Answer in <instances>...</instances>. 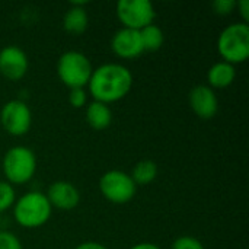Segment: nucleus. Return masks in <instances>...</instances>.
<instances>
[{
  "mask_svg": "<svg viewBox=\"0 0 249 249\" xmlns=\"http://www.w3.org/2000/svg\"><path fill=\"white\" fill-rule=\"evenodd\" d=\"M133 86L131 71L120 63H105L93 69L88 88L93 101L111 104L127 96Z\"/></svg>",
  "mask_w": 249,
  "mask_h": 249,
  "instance_id": "f257e3e1",
  "label": "nucleus"
},
{
  "mask_svg": "<svg viewBox=\"0 0 249 249\" xmlns=\"http://www.w3.org/2000/svg\"><path fill=\"white\" fill-rule=\"evenodd\" d=\"M53 207L44 193L28 191L13 204L16 222L26 229H35L45 225L51 217Z\"/></svg>",
  "mask_w": 249,
  "mask_h": 249,
  "instance_id": "f03ea898",
  "label": "nucleus"
},
{
  "mask_svg": "<svg viewBox=\"0 0 249 249\" xmlns=\"http://www.w3.org/2000/svg\"><path fill=\"white\" fill-rule=\"evenodd\" d=\"M219 54L223 61L231 64L244 63L249 57V25L245 22H236L228 25L217 39Z\"/></svg>",
  "mask_w": 249,
  "mask_h": 249,
  "instance_id": "7ed1b4c3",
  "label": "nucleus"
},
{
  "mask_svg": "<svg viewBox=\"0 0 249 249\" xmlns=\"http://www.w3.org/2000/svg\"><path fill=\"white\" fill-rule=\"evenodd\" d=\"M93 67L90 60L80 51L69 50L63 53L57 61V74L70 89L85 88L89 83Z\"/></svg>",
  "mask_w": 249,
  "mask_h": 249,
  "instance_id": "20e7f679",
  "label": "nucleus"
},
{
  "mask_svg": "<svg viewBox=\"0 0 249 249\" xmlns=\"http://www.w3.org/2000/svg\"><path fill=\"white\" fill-rule=\"evenodd\" d=\"M36 171V156L26 146L10 147L3 158V172L9 184H26Z\"/></svg>",
  "mask_w": 249,
  "mask_h": 249,
  "instance_id": "39448f33",
  "label": "nucleus"
},
{
  "mask_svg": "<svg viewBox=\"0 0 249 249\" xmlns=\"http://www.w3.org/2000/svg\"><path fill=\"white\" fill-rule=\"evenodd\" d=\"M99 190L108 201L115 204H124L136 196L137 185L124 171L112 169L101 177Z\"/></svg>",
  "mask_w": 249,
  "mask_h": 249,
  "instance_id": "423d86ee",
  "label": "nucleus"
},
{
  "mask_svg": "<svg viewBox=\"0 0 249 249\" xmlns=\"http://www.w3.org/2000/svg\"><path fill=\"white\" fill-rule=\"evenodd\" d=\"M115 12L120 22L124 25L123 28L136 31L153 23L156 16V10L150 0H120L115 6Z\"/></svg>",
  "mask_w": 249,
  "mask_h": 249,
  "instance_id": "0eeeda50",
  "label": "nucleus"
},
{
  "mask_svg": "<svg viewBox=\"0 0 249 249\" xmlns=\"http://www.w3.org/2000/svg\"><path fill=\"white\" fill-rule=\"evenodd\" d=\"M0 124L12 136H23L32 124V112L20 99H12L0 109Z\"/></svg>",
  "mask_w": 249,
  "mask_h": 249,
  "instance_id": "6e6552de",
  "label": "nucleus"
},
{
  "mask_svg": "<svg viewBox=\"0 0 249 249\" xmlns=\"http://www.w3.org/2000/svg\"><path fill=\"white\" fill-rule=\"evenodd\" d=\"M29 67L26 53L18 45H7L0 50V73L9 80L22 79Z\"/></svg>",
  "mask_w": 249,
  "mask_h": 249,
  "instance_id": "1a4fd4ad",
  "label": "nucleus"
},
{
  "mask_svg": "<svg viewBox=\"0 0 249 249\" xmlns=\"http://www.w3.org/2000/svg\"><path fill=\"white\" fill-rule=\"evenodd\" d=\"M111 47L112 51L121 58H134L144 51L140 38V31L130 28L118 29L111 39Z\"/></svg>",
  "mask_w": 249,
  "mask_h": 249,
  "instance_id": "9d476101",
  "label": "nucleus"
},
{
  "mask_svg": "<svg viewBox=\"0 0 249 249\" xmlns=\"http://www.w3.org/2000/svg\"><path fill=\"white\" fill-rule=\"evenodd\" d=\"M190 105L193 111L203 120L213 118L219 109V101L214 90L207 85H197L190 92Z\"/></svg>",
  "mask_w": 249,
  "mask_h": 249,
  "instance_id": "9b49d317",
  "label": "nucleus"
},
{
  "mask_svg": "<svg viewBox=\"0 0 249 249\" xmlns=\"http://www.w3.org/2000/svg\"><path fill=\"white\" fill-rule=\"evenodd\" d=\"M47 198L51 207H57L60 210H71L80 201L79 190L67 181H55L47 190Z\"/></svg>",
  "mask_w": 249,
  "mask_h": 249,
  "instance_id": "f8f14e48",
  "label": "nucleus"
},
{
  "mask_svg": "<svg viewBox=\"0 0 249 249\" xmlns=\"http://www.w3.org/2000/svg\"><path fill=\"white\" fill-rule=\"evenodd\" d=\"M86 1H71V6L67 9L63 18V26L67 32L79 35L86 31L88 28V13L85 10Z\"/></svg>",
  "mask_w": 249,
  "mask_h": 249,
  "instance_id": "ddd939ff",
  "label": "nucleus"
},
{
  "mask_svg": "<svg viewBox=\"0 0 249 249\" xmlns=\"http://www.w3.org/2000/svg\"><path fill=\"white\" fill-rule=\"evenodd\" d=\"M236 77V70L235 66L228 63V61H217L214 63L207 73V80L210 83V88H228L233 83Z\"/></svg>",
  "mask_w": 249,
  "mask_h": 249,
  "instance_id": "4468645a",
  "label": "nucleus"
},
{
  "mask_svg": "<svg viewBox=\"0 0 249 249\" xmlns=\"http://www.w3.org/2000/svg\"><path fill=\"white\" fill-rule=\"evenodd\" d=\"M86 121L92 128L104 130L112 121V111L107 104L93 101L86 108Z\"/></svg>",
  "mask_w": 249,
  "mask_h": 249,
  "instance_id": "2eb2a0df",
  "label": "nucleus"
},
{
  "mask_svg": "<svg viewBox=\"0 0 249 249\" xmlns=\"http://www.w3.org/2000/svg\"><path fill=\"white\" fill-rule=\"evenodd\" d=\"M158 175V166L153 160L144 159L134 165L131 171V179L136 185H147L150 184Z\"/></svg>",
  "mask_w": 249,
  "mask_h": 249,
  "instance_id": "dca6fc26",
  "label": "nucleus"
},
{
  "mask_svg": "<svg viewBox=\"0 0 249 249\" xmlns=\"http://www.w3.org/2000/svg\"><path fill=\"white\" fill-rule=\"evenodd\" d=\"M140 38L144 51H158L163 44V32L155 23H150L140 29Z\"/></svg>",
  "mask_w": 249,
  "mask_h": 249,
  "instance_id": "f3484780",
  "label": "nucleus"
},
{
  "mask_svg": "<svg viewBox=\"0 0 249 249\" xmlns=\"http://www.w3.org/2000/svg\"><path fill=\"white\" fill-rule=\"evenodd\" d=\"M16 201V191L12 184L0 181V213L10 209Z\"/></svg>",
  "mask_w": 249,
  "mask_h": 249,
  "instance_id": "a211bd4d",
  "label": "nucleus"
},
{
  "mask_svg": "<svg viewBox=\"0 0 249 249\" xmlns=\"http://www.w3.org/2000/svg\"><path fill=\"white\" fill-rule=\"evenodd\" d=\"M172 249H206L204 245L193 236H179L174 241Z\"/></svg>",
  "mask_w": 249,
  "mask_h": 249,
  "instance_id": "6ab92c4d",
  "label": "nucleus"
},
{
  "mask_svg": "<svg viewBox=\"0 0 249 249\" xmlns=\"http://www.w3.org/2000/svg\"><path fill=\"white\" fill-rule=\"evenodd\" d=\"M0 249H22V244L12 232L0 231Z\"/></svg>",
  "mask_w": 249,
  "mask_h": 249,
  "instance_id": "aec40b11",
  "label": "nucleus"
},
{
  "mask_svg": "<svg viewBox=\"0 0 249 249\" xmlns=\"http://www.w3.org/2000/svg\"><path fill=\"white\" fill-rule=\"evenodd\" d=\"M86 99H88V95H86L85 88H74V89H70L69 102H70L71 107H74V108H82V107L86 104Z\"/></svg>",
  "mask_w": 249,
  "mask_h": 249,
  "instance_id": "412c9836",
  "label": "nucleus"
},
{
  "mask_svg": "<svg viewBox=\"0 0 249 249\" xmlns=\"http://www.w3.org/2000/svg\"><path fill=\"white\" fill-rule=\"evenodd\" d=\"M236 3L238 1H235V0H216L213 3V9L219 15H229L236 7Z\"/></svg>",
  "mask_w": 249,
  "mask_h": 249,
  "instance_id": "4be33fe9",
  "label": "nucleus"
},
{
  "mask_svg": "<svg viewBox=\"0 0 249 249\" xmlns=\"http://www.w3.org/2000/svg\"><path fill=\"white\" fill-rule=\"evenodd\" d=\"M239 12H241V16L244 18V22L248 23L249 20V0H241L239 3H236Z\"/></svg>",
  "mask_w": 249,
  "mask_h": 249,
  "instance_id": "5701e85b",
  "label": "nucleus"
},
{
  "mask_svg": "<svg viewBox=\"0 0 249 249\" xmlns=\"http://www.w3.org/2000/svg\"><path fill=\"white\" fill-rule=\"evenodd\" d=\"M74 249H108L105 245L99 244V242H93V241H88V242H83L80 245H77Z\"/></svg>",
  "mask_w": 249,
  "mask_h": 249,
  "instance_id": "b1692460",
  "label": "nucleus"
},
{
  "mask_svg": "<svg viewBox=\"0 0 249 249\" xmlns=\"http://www.w3.org/2000/svg\"><path fill=\"white\" fill-rule=\"evenodd\" d=\"M130 249H160L156 244H152V242H140V244H136L133 245Z\"/></svg>",
  "mask_w": 249,
  "mask_h": 249,
  "instance_id": "393cba45",
  "label": "nucleus"
}]
</instances>
